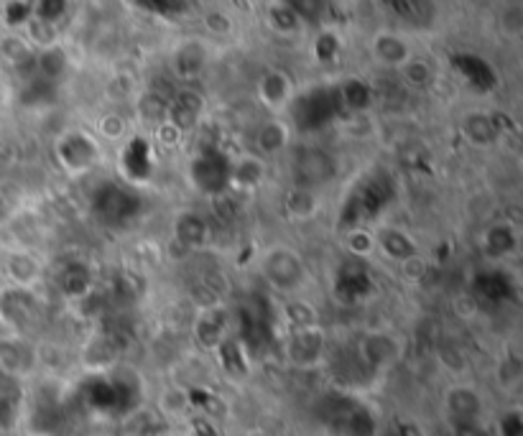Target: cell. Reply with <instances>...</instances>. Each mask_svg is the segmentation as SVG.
<instances>
[{
    "label": "cell",
    "instance_id": "obj_40",
    "mask_svg": "<svg viewBox=\"0 0 523 436\" xmlns=\"http://www.w3.org/2000/svg\"><path fill=\"white\" fill-rule=\"evenodd\" d=\"M450 426V436H493L488 419L485 421H460V424Z\"/></svg>",
    "mask_w": 523,
    "mask_h": 436
},
{
    "label": "cell",
    "instance_id": "obj_45",
    "mask_svg": "<svg viewBox=\"0 0 523 436\" xmlns=\"http://www.w3.org/2000/svg\"><path fill=\"white\" fill-rule=\"evenodd\" d=\"M13 217V207H11V202H8L6 199V194L0 192V225H3V222H8Z\"/></svg>",
    "mask_w": 523,
    "mask_h": 436
},
{
    "label": "cell",
    "instance_id": "obj_3",
    "mask_svg": "<svg viewBox=\"0 0 523 436\" xmlns=\"http://www.w3.org/2000/svg\"><path fill=\"white\" fill-rule=\"evenodd\" d=\"M337 176V161L330 151L319 146H302L296 148L291 156V179L294 187L312 189L317 192L319 187L330 184Z\"/></svg>",
    "mask_w": 523,
    "mask_h": 436
},
{
    "label": "cell",
    "instance_id": "obj_32",
    "mask_svg": "<svg viewBox=\"0 0 523 436\" xmlns=\"http://www.w3.org/2000/svg\"><path fill=\"white\" fill-rule=\"evenodd\" d=\"M521 378H523L521 357L503 355L501 360H498V365H495V380H498L501 391H506V393L518 391V386H521Z\"/></svg>",
    "mask_w": 523,
    "mask_h": 436
},
{
    "label": "cell",
    "instance_id": "obj_17",
    "mask_svg": "<svg viewBox=\"0 0 523 436\" xmlns=\"http://www.w3.org/2000/svg\"><path fill=\"white\" fill-rule=\"evenodd\" d=\"M460 131L462 138L475 148L493 146V143L498 141V136H501L498 123H495L488 113H483V110H472V113L462 115Z\"/></svg>",
    "mask_w": 523,
    "mask_h": 436
},
{
    "label": "cell",
    "instance_id": "obj_15",
    "mask_svg": "<svg viewBox=\"0 0 523 436\" xmlns=\"http://www.w3.org/2000/svg\"><path fill=\"white\" fill-rule=\"evenodd\" d=\"M266 182V159L261 153H240L230 159V187L238 192H253Z\"/></svg>",
    "mask_w": 523,
    "mask_h": 436
},
{
    "label": "cell",
    "instance_id": "obj_25",
    "mask_svg": "<svg viewBox=\"0 0 523 436\" xmlns=\"http://www.w3.org/2000/svg\"><path fill=\"white\" fill-rule=\"evenodd\" d=\"M266 21L271 26L273 34L284 36V39H291L302 31L304 21L299 18V13L286 3V0H279V3H271L266 11Z\"/></svg>",
    "mask_w": 523,
    "mask_h": 436
},
{
    "label": "cell",
    "instance_id": "obj_23",
    "mask_svg": "<svg viewBox=\"0 0 523 436\" xmlns=\"http://www.w3.org/2000/svg\"><path fill=\"white\" fill-rule=\"evenodd\" d=\"M36 49L31 41L21 34H6L0 39V62H6L13 69H34Z\"/></svg>",
    "mask_w": 523,
    "mask_h": 436
},
{
    "label": "cell",
    "instance_id": "obj_20",
    "mask_svg": "<svg viewBox=\"0 0 523 436\" xmlns=\"http://www.w3.org/2000/svg\"><path fill=\"white\" fill-rule=\"evenodd\" d=\"M67 69H69V51L64 49L59 41L36 49L34 72L39 74L41 80H46V82L62 80L64 74H67Z\"/></svg>",
    "mask_w": 523,
    "mask_h": 436
},
{
    "label": "cell",
    "instance_id": "obj_26",
    "mask_svg": "<svg viewBox=\"0 0 523 436\" xmlns=\"http://www.w3.org/2000/svg\"><path fill=\"white\" fill-rule=\"evenodd\" d=\"M396 72L398 77H401V82H404L406 87H411V90H427V87L434 82L432 64L421 57H411L409 62L401 64Z\"/></svg>",
    "mask_w": 523,
    "mask_h": 436
},
{
    "label": "cell",
    "instance_id": "obj_18",
    "mask_svg": "<svg viewBox=\"0 0 523 436\" xmlns=\"http://www.w3.org/2000/svg\"><path fill=\"white\" fill-rule=\"evenodd\" d=\"M480 248L493 261L511 255L518 248V233L513 222H493V225L485 227L483 235H480Z\"/></svg>",
    "mask_w": 523,
    "mask_h": 436
},
{
    "label": "cell",
    "instance_id": "obj_38",
    "mask_svg": "<svg viewBox=\"0 0 523 436\" xmlns=\"http://www.w3.org/2000/svg\"><path fill=\"white\" fill-rule=\"evenodd\" d=\"M439 360H442L444 368H450L452 373H465L467 370V355L465 350H460L457 345H444L439 347Z\"/></svg>",
    "mask_w": 523,
    "mask_h": 436
},
{
    "label": "cell",
    "instance_id": "obj_13",
    "mask_svg": "<svg viewBox=\"0 0 523 436\" xmlns=\"http://www.w3.org/2000/svg\"><path fill=\"white\" fill-rule=\"evenodd\" d=\"M207 67V46L197 39H187L171 54V74L182 82H194Z\"/></svg>",
    "mask_w": 523,
    "mask_h": 436
},
{
    "label": "cell",
    "instance_id": "obj_42",
    "mask_svg": "<svg viewBox=\"0 0 523 436\" xmlns=\"http://www.w3.org/2000/svg\"><path fill=\"white\" fill-rule=\"evenodd\" d=\"M501 31L506 36H518L523 31V13L518 6H508L501 13Z\"/></svg>",
    "mask_w": 523,
    "mask_h": 436
},
{
    "label": "cell",
    "instance_id": "obj_16",
    "mask_svg": "<svg viewBox=\"0 0 523 436\" xmlns=\"http://www.w3.org/2000/svg\"><path fill=\"white\" fill-rule=\"evenodd\" d=\"M3 268H6V278L11 281V286H18V289L34 291V286L44 276L39 258L29 250H11L3 261Z\"/></svg>",
    "mask_w": 523,
    "mask_h": 436
},
{
    "label": "cell",
    "instance_id": "obj_1",
    "mask_svg": "<svg viewBox=\"0 0 523 436\" xmlns=\"http://www.w3.org/2000/svg\"><path fill=\"white\" fill-rule=\"evenodd\" d=\"M404 355V342L386 329H370L355 345V363L358 370L368 375H381L391 370Z\"/></svg>",
    "mask_w": 523,
    "mask_h": 436
},
{
    "label": "cell",
    "instance_id": "obj_12",
    "mask_svg": "<svg viewBox=\"0 0 523 436\" xmlns=\"http://www.w3.org/2000/svg\"><path fill=\"white\" fill-rule=\"evenodd\" d=\"M370 57L376 59V64L386 69H398L404 62H409L414 57L409 41L396 31H378L370 39Z\"/></svg>",
    "mask_w": 523,
    "mask_h": 436
},
{
    "label": "cell",
    "instance_id": "obj_43",
    "mask_svg": "<svg viewBox=\"0 0 523 436\" xmlns=\"http://www.w3.org/2000/svg\"><path fill=\"white\" fill-rule=\"evenodd\" d=\"M110 95H115L113 100H128V97L136 95V82L128 77V74H118L113 82L108 85Z\"/></svg>",
    "mask_w": 523,
    "mask_h": 436
},
{
    "label": "cell",
    "instance_id": "obj_10",
    "mask_svg": "<svg viewBox=\"0 0 523 436\" xmlns=\"http://www.w3.org/2000/svg\"><path fill=\"white\" fill-rule=\"evenodd\" d=\"M294 100V82L284 69H266L258 80V102L263 108L279 115Z\"/></svg>",
    "mask_w": 523,
    "mask_h": 436
},
{
    "label": "cell",
    "instance_id": "obj_31",
    "mask_svg": "<svg viewBox=\"0 0 523 436\" xmlns=\"http://www.w3.org/2000/svg\"><path fill=\"white\" fill-rule=\"evenodd\" d=\"M136 110L146 123L159 125L169 115V100L161 92H143V95L136 97Z\"/></svg>",
    "mask_w": 523,
    "mask_h": 436
},
{
    "label": "cell",
    "instance_id": "obj_28",
    "mask_svg": "<svg viewBox=\"0 0 523 436\" xmlns=\"http://www.w3.org/2000/svg\"><path fill=\"white\" fill-rule=\"evenodd\" d=\"M337 102H340V108L358 113V110H365L373 102V90L360 80H347L337 87Z\"/></svg>",
    "mask_w": 523,
    "mask_h": 436
},
{
    "label": "cell",
    "instance_id": "obj_9",
    "mask_svg": "<svg viewBox=\"0 0 523 436\" xmlns=\"http://www.w3.org/2000/svg\"><path fill=\"white\" fill-rule=\"evenodd\" d=\"M39 347L26 340V335H8L0 337V370L18 380H26L34 375L39 365Z\"/></svg>",
    "mask_w": 523,
    "mask_h": 436
},
{
    "label": "cell",
    "instance_id": "obj_44",
    "mask_svg": "<svg viewBox=\"0 0 523 436\" xmlns=\"http://www.w3.org/2000/svg\"><path fill=\"white\" fill-rule=\"evenodd\" d=\"M393 436H429V431L416 419H398L393 424Z\"/></svg>",
    "mask_w": 523,
    "mask_h": 436
},
{
    "label": "cell",
    "instance_id": "obj_6",
    "mask_svg": "<svg viewBox=\"0 0 523 436\" xmlns=\"http://www.w3.org/2000/svg\"><path fill=\"white\" fill-rule=\"evenodd\" d=\"M36 322V296L31 289H0V324L13 335H26Z\"/></svg>",
    "mask_w": 523,
    "mask_h": 436
},
{
    "label": "cell",
    "instance_id": "obj_41",
    "mask_svg": "<svg viewBox=\"0 0 523 436\" xmlns=\"http://www.w3.org/2000/svg\"><path fill=\"white\" fill-rule=\"evenodd\" d=\"M182 136H184L182 128H179V125L171 123L169 118L161 120V123L156 125V138H159V143H164L166 148L179 146V143H182Z\"/></svg>",
    "mask_w": 523,
    "mask_h": 436
},
{
    "label": "cell",
    "instance_id": "obj_36",
    "mask_svg": "<svg viewBox=\"0 0 523 436\" xmlns=\"http://www.w3.org/2000/svg\"><path fill=\"white\" fill-rule=\"evenodd\" d=\"M490 429H493V436H523L521 411L518 408H508V411H503L498 416V421Z\"/></svg>",
    "mask_w": 523,
    "mask_h": 436
},
{
    "label": "cell",
    "instance_id": "obj_2",
    "mask_svg": "<svg viewBox=\"0 0 523 436\" xmlns=\"http://www.w3.org/2000/svg\"><path fill=\"white\" fill-rule=\"evenodd\" d=\"M261 273L268 286L276 291H296L307 281V266L302 253L289 245H273L261 255Z\"/></svg>",
    "mask_w": 523,
    "mask_h": 436
},
{
    "label": "cell",
    "instance_id": "obj_22",
    "mask_svg": "<svg viewBox=\"0 0 523 436\" xmlns=\"http://www.w3.org/2000/svg\"><path fill=\"white\" fill-rule=\"evenodd\" d=\"M174 235H177V243L184 245L187 250L202 248L210 238V227L197 212H182L174 222Z\"/></svg>",
    "mask_w": 523,
    "mask_h": 436
},
{
    "label": "cell",
    "instance_id": "obj_4",
    "mask_svg": "<svg viewBox=\"0 0 523 436\" xmlns=\"http://www.w3.org/2000/svg\"><path fill=\"white\" fill-rule=\"evenodd\" d=\"M189 179L207 197H217L230 187V159L217 148H202L189 164Z\"/></svg>",
    "mask_w": 523,
    "mask_h": 436
},
{
    "label": "cell",
    "instance_id": "obj_46",
    "mask_svg": "<svg viewBox=\"0 0 523 436\" xmlns=\"http://www.w3.org/2000/svg\"><path fill=\"white\" fill-rule=\"evenodd\" d=\"M248 436H271V434H268V431H263V429H253V431H248Z\"/></svg>",
    "mask_w": 523,
    "mask_h": 436
},
{
    "label": "cell",
    "instance_id": "obj_19",
    "mask_svg": "<svg viewBox=\"0 0 523 436\" xmlns=\"http://www.w3.org/2000/svg\"><path fill=\"white\" fill-rule=\"evenodd\" d=\"M376 248L386 255L388 261H396V263L406 261V258H411V255L419 253V245H416V240L411 238L406 230H401V227H393V225H383L381 230H378Z\"/></svg>",
    "mask_w": 523,
    "mask_h": 436
},
{
    "label": "cell",
    "instance_id": "obj_39",
    "mask_svg": "<svg viewBox=\"0 0 523 436\" xmlns=\"http://www.w3.org/2000/svg\"><path fill=\"white\" fill-rule=\"evenodd\" d=\"M205 26H207V31H210V34L228 36V34H233L235 23H233V18H230L225 11H207L205 13Z\"/></svg>",
    "mask_w": 523,
    "mask_h": 436
},
{
    "label": "cell",
    "instance_id": "obj_11",
    "mask_svg": "<svg viewBox=\"0 0 523 436\" xmlns=\"http://www.w3.org/2000/svg\"><path fill=\"white\" fill-rule=\"evenodd\" d=\"M228 327L230 317L225 314V309H220L217 304L202 306V312L194 317V340L199 342V347L215 352L222 340H228Z\"/></svg>",
    "mask_w": 523,
    "mask_h": 436
},
{
    "label": "cell",
    "instance_id": "obj_8",
    "mask_svg": "<svg viewBox=\"0 0 523 436\" xmlns=\"http://www.w3.org/2000/svg\"><path fill=\"white\" fill-rule=\"evenodd\" d=\"M284 355L296 368H314L325 357V329L319 324L302 329H291L284 342Z\"/></svg>",
    "mask_w": 523,
    "mask_h": 436
},
{
    "label": "cell",
    "instance_id": "obj_30",
    "mask_svg": "<svg viewBox=\"0 0 523 436\" xmlns=\"http://www.w3.org/2000/svg\"><path fill=\"white\" fill-rule=\"evenodd\" d=\"M345 248L355 261H368L376 253V233H370L365 227H353L345 233Z\"/></svg>",
    "mask_w": 523,
    "mask_h": 436
},
{
    "label": "cell",
    "instance_id": "obj_5",
    "mask_svg": "<svg viewBox=\"0 0 523 436\" xmlns=\"http://www.w3.org/2000/svg\"><path fill=\"white\" fill-rule=\"evenodd\" d=\"M442 414L447 424L460 421H485V396L472 383H452L442 393Z\"/></svg>",
    "mask_w": 523,
    "mask_h": 436
},
{
    "label": "cell",
    "instance_id": "obj_14",
    "mask_svg": "<svg viewBox=\"0 0 523 436\" xmlns=\"http://www.w3.org/2000/svg\"><path fill=\"white\" fill-rule=\"evenodd\" d=\"M253 143H256V153H261L263 159L279 156L291 143V125L284 118H279V115H271V118L261 120L256 125Z\"/></svg>",
    "mask_w": 523,
    "mask_h": 436
},
{
    "label": "cell",
    "instance_id": "obj_35",
    "mask_svg": "<svg viewBox=\"0 0 523 436\" xmlns=\"http://www.w3.org/2000/svg\"><path fill=\"white\" fill-rule=\"evenodd\" d=\"M26 29H29V36H26V39L31 41V46H34V49H41V46H49V44H54V41H57V29H54V21H46V18L34 16Z\"/></svg>",
    "mask_w": 523,
    "mask_h": 436
},
{
    "label": "cell",
    "instance_id": "obj_33",
    "mask_svg": "<svg viewBox=\"0 0 523 436\" xmlns=\"http://www.w3.org/2000/svg\"><path fill=\"white\" fill-rule=\"evenodd\" d=\"M281 314H284V322L289 324V329H302V327H312V324H319L317 309H314L309 301H289Z\"/></svg>",
    "mask_w": 523,
    "mask_h": 436
},
{
    "label": "cell",
    "instance_id": "obj_27",
    "mask_svg": "<svg viewBox=\"0 0 523 436\" xmlns=\"http://www.w3.org/2000/svg\"><path fill=\"white\" fill-rule=\"evenodd\" d=\"M59 286H62V291L69 299H82V296L90 294L92 289L90 268H87L85 263H72V266L64 268L62 278H59Z\"/></svg>",
    "mask_w": 523,
    "mask_h": 436
},
{
    "label": "cell",
    "instance_id": "obj_21",
    "mask_svg": "<svg viewBox=\"0 0 523 436\" xmlns=\"http://www.w3.org/2000/svg\"><path fill=\"white\" fill-rule=\"evenodd\" d=\"M202 108H205V100H202L199 92L182 90L177 92L174 100H169V115H166V118H169L174 125H179L182 131H189L192 125H197L199 115H202Z\"/></svg>",
    "mask_w": 523,
    "mask_h": 436
},
{
    "label": "cell",
    "instance_id": "obj_29",
    "mask_svg": "<svg viewBox=\"0 0 523 436\" xmlns=\"http://www.w3.org/2000/svg\"><path fill=\"white\" fill-rule=\"evenodd\" d=\"M159 414L164 416L166 421L177 419V416H184L187 411H192V401H189V391L182 386H171L161 393L159 398Z\"/></svg>",
    "mask_w": 523,
    "mask_h": 436
},
{
    "label": "cell",
    "instance_id": "obj_37",
    "mask_svg": "<svg viewBox=\"0 0 523 436\" xmlns=\"http://www.w3.org/2000/svg\"><path fill=\"white\" fill-rule=\"evenodd\" d=\"M398 273H401V278H404L406 284H419L421 278L427 276V261L421 258V253L411 255V258L398 263Z\"/></svg>",
    "mask_w": 523,
    "mask_h": 436
},
{
    "label": "cell",
    "instance_id": "obj_24",
    "mask_svg": "<svg viewBox=\"0 0 523 436\" xmlns=\"http://www.w3.org/2000/svg\"><path fill=\"white\" fill-rule=\"evenodd\" d=\"M284 207H286V215H289L291 220L304 222V220H312V217L317 215L319 207H322V199H319L317 192H312V189L291 187L289 192H286Z\"/></svg>",
    "mask_w": 523,
    "mask_h": 436
},
{
    "label": "cell",
    "instance_id": "obj_7",
    "mask_svg": "<svg viewBox=\"0 0 523 436\" xmlns=\"http://www.w3.org/2000/svg\"><path fill=\"white\" fill-rule=\"evenodd\" d=\"M54 153H57L62 169H67L69 174H82L100 161V146L85 131H69L59 136Z\"/></svg>",
    "mask_w": 523,
    "mask_h": 436
},
{
    "label": "cell",
    "instance_id": "obj_34",
    "mask_svg": "<svg viewBox=\"0 0 523 436\" xmlns=\"http://www.w3.org/2000/svg\"><path fill=\"white\" fill-rule=\"evenodd\" d=\"M97 133L105 138V141H123V136L128 133V123L126 118L120 113H115V110H110V113L100 115V120H97Z\"/></svg>",
    "mask_w": 523,
    "mask_h": 436
}]
</instances>
